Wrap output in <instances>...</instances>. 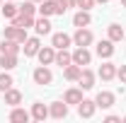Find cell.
Instances as JSON below:
<instances>
[{
	"mask_svg": "<svg viewBox=\"0 0 126 123\" xmlns=\"http://www.w3.org/2000/svg\"><path fill=\"white\" fill-rule=\"evenodd\" d=\"M68 7L63 5L61 0H41V5H39V15L44 17H53V15H63Z\"/></svg>",
	"mask_w": 126,
	"mask_h": 123,
	"instance_id": "obj_1",
	"label": "cell"
},
{
	"mask_svg": "<svg viewBox=\"0 0 126 123\" xmlns=\"http://www.w3.org/2000/svg\"><path fill=\"white\" fill-rule=\"evenodd\" d=\"M2 39H12V41H17V44H24L29 36H27V29L10 24V27H5V29H2Z\"/></svg>",
	"mask_w": 126,
	"mask_h": 123,
	"instance_id": "obj_2",
	"label": "cell"
},
{
	"mask_svg": "<svg viewBox=\"0 0 126 123\" xmlns=\"http://www.w3.org/2000/svg\"><path fill=\"white\" fill-rule=\"evenodd\" d=\"M32 80L36 82V85H41V87H46L53 82V73L48 70V65H39L34 73H32Z\"/></svg>",
	"mask_w": 126,
	"mask_h": 123,
	"instance_id": "obj_3",
	"label": "cell"
},
{
	"mask_svg": "<svg viewBox=\"0 0 126 123\" xmlns=\"http://www.w3.org/2000/svg\"><path fill=\"white\" fill-rule=\"evenodd\" d=\"M94 41V36H92V31L87 29V27H78L75 29V34H73V44L75 46H90Z\"/></svg>",
	"mask_w": 126,
	"mask_h": 123,
	"instance_id": "obj_4",
	"label": "cell"
},
{
	"mask_svg": "<svg viewBox=\"0 0 126 123\" xmlns=\"http://www.w3.org/2000/svg\"><path fill=\"white\" fill-rule=\"evenodd\" d=\"M73 63L80 65V68H85V65L92 63V53L87 51V46H78L75 51H73Z\"/></svg>",
	"mask_w": 126,
	"mask_h": 123,
	"instance_id": "obj_5",
	"label": "cell"
},
{
	"mask_svg": "<svg viewBox=\"0 0 126 123\" xmlns=\"http://www.w3.org/2000/svg\"><path fill=\"white\" fill-rule=\"evenodd\" d=\"M114 101H116V97H114V92H99L97 97H94V104H97V109H111L114 106Z\"/></svg>",
	"mask_w": 126,
	"mask_h": 123,
	"instance_id": "obj_6",
	"label": "cell"
},
{
	"mask_svg": "<svg viewBox=\"0 0 126 123\" xmlns=\"http://www.w3.org/2000/svg\"><path fill=\"white\" fill-rule=\"evenodd\" d=\"M94 111H97V104H94L92 99H82L78 104V116L80 118H92Z\"/></svg>",
	"mask_w": 126,
	"mask_h": 123,
	"instance_id": "obj_7",
	"label": "cell"
},
{
	"mask_svg": "<svg viewBox=\"0 0 126 123\" xmlns=\"http://www.w3.org/2000/svg\"><path fill=\"white\" fill-rule=\"evenodd\" d=\"M94 51H97V56H99V58L109 61L111 56H114V41H111V39H104V41H99V44H97Z\"/></svg>",
	"mask_w": 126,
	"mask_h": 123,
	"instance_id": "obj_8",
	"label": "cell"
},
{
	"mask_svg": "<svg viewBox=\"0 0 126 123\" xmlns=\"http://www.w3.org/2000/svg\"><path fill=\"white\" fill-rule=\"evenodd\" d=\"M29 113H32V118H34V121L44 123V121L48 118V106H46V104H41V101H34Z\"/></svg>",
	"mask_w": 126,
	"mask_h": 123,
	"instance_id": "obj_9",
	"label": "cell"
},
{
	"mask_svg": "<svg viewBox=\"0 0 126 123\" xmlns=\"http://www.w3.org/2000/svg\"><path fill=\"white\" fill-rule=\"evenodd\" d=\"M94 80H97V75H94L92 70H90V68H82V73H80V77H78V85L82 89H92Z\"/></svg>",
	"mask_w": 126,
	"mask_h": 123,
	"instance_id": "obj_10",
	"label": "cell"
},
{
	"mask_svg": "<svg viewBox=\"0 0 126 123\" xmlns=\"http://www.w3.org/2000/svg\"><path fill=\"white\" fill-rule=\"evenodd\" d=\"M36 58H39L41 65H51V63L56 61V48L53 46H41L39 53H36Z\"/></svg>",
	"mask_w": 126,
	"mask_h": 123,
	"instance_id": "obj_11",
	"label": "cell"
},
{
	"mask_svg": "<svg viewBox=\"0 0 126 123\" xmlns=\"http://www.w3.org/2000/svg\"><path fill=\"white\" fill-rule=\"evenodd\" d=\"M70 44H73V36H68L65 31H56L51 36V46L53 48H68Z\"/></svg>",
	"mask_w": 126,
	"mask_h": 123,
	"instance_id": "obj_12",
	"label": "cell"
},
{
	"mask_svg": "<svg viewBox=\"0 0 126 123\" xmlns=\"http://www.w3.org/2000/svg\"><path fill=\"white\" fill-rule=\"evenodd\" d=\"M48 116H51V118H58V121L65 118V116H68V104H65V101H53V104L48 106Z\"/></svg>",
	"mask_w": 126,
	"mask_h": 123,
	"instance_id": "obj_13",
	"label": "cell"
},
{
	"mask_svg": "<svg viewBox=\"0 0 126 123\" xmlns=\"http://www.w3.org/2000/svg\"><path fill=\"white\" fill-rule=\"evenodd\" d=\"M39 48H41L39 36H32V39H27V41H24L22 51H24V56H27V58H32V56H36V53H39Z\"/></svg>",
	"mask_w": 126,
	"mask_h": 123,
	"instance_id": "obj_14",
	"label": "cell"
},
{
	"mask_svg": "<svg viewBox=\"0 0 126 123\" xmlns=\"http://www.w3.org/2000/svg\"><path fill=\"white\" fill-rule=\"evenodd\" d=\"M82 99H85V97H82V87H70V89L65 92V97H63L65 104H75V106H78Z\"/></svg>",
	"mask_w": 126,
	"mask_h": 123,
	"instance_id": "obj_15",
	"label": "cell"
},
{
	"mask_svg": "<svg viewBox=\"0 0 126 123\" xmlns=\"http://www.w3.org/2000/svg\"><path fill=\"white\" fill-rule=\"evenodd\" d=\"M97 75L102 77L104 82H109V80H114V77H116V65H114V63H109V61H107V63H102Z\"/></svg>",
	"mask_w": 126,
	"mask_h": 123,
	"instance_id": "obj_16",
	"label": "cell"
},
{
	"mask_svg": "<svg viewBox=\"0 0 126 123\" xmlns=\"http://www.w3.org/2000/svg\"><path fill=\"white\" fill-rule=\"evenodd\" d=\"M29 118H32L29 111H24V109H19V106H12V111H10V121L12 123H27Z\"/></svg>",
	"mask_w": 126,
	"mask_h": 123,
	"instance_id": "obj_17",
	"label": "cell"
},
{
	"mask_svg": "<svg viewBox=\"0 0 126 123\" xmlns=\"http://www.w3.org/2000/svg\"><path fill=\"white\" fill-rule=\"evenodd\" d=\"M80 73H82V68L75 65V63H70V65H65V68H63V77H65L68 82H78Z\"/></svg>",
	"mask_w": 126,
	"mask_h": 123,
	"instance_id": "obj_18",
	"label": "cell"
},
{
	"mask_svg": "<svg viewBox=\"0 0 126 123\" xmlns=\"http://www.w3.org/2000/svg\"><path fill=\"white\" fill-rule=\"evenodd\" d=\"M34 29H36V34L39 36H46V34H51V22H48V17H39V19H34Z\"/></svg>",
	"mask_w": 126,
	"mask_h": 123,
	"instance_id": "obj_19",
	"label": "cell"
},
{
	"mask_svg": "<svg viewBox=\"0 0 126 123\" xmlns=\"http://www.w3.org/2000/svg\"><path fill=\"white\" fill-rule=\"evenodd\" d=\"M5 104H7V106H19V104H22V92L15 89V87H10V89L5 92Z\"/></svg>",
	"mask_w": 126,
	"mask_h": 123,
	"instance_id": "obj_20",
	"label": "cell"
},
{
	"mask_svg": "<svg viewBox=\"0 0 126 123\" xmlns=\"http://www.w3.org/2000/svg\"><path fill=\"white\" fill-rule=\"evenodd\" d=\"M0 10H2V15L7 17V19H12V17L19 15V5H15V0H5L0 5Z\"/></svg>",
	"mask_w": 126,
	"mask_h": 123,
	"instance_id": "obj_21",
	"label": "cell"
},
{
	"mask_svg": "<svg viewBox=\"0 0 126 123\" xmlns=\"http://www.w3.org/2000/svg\"><path fill=\"white\" fill-rule=\"evenodd\" d=\"M0 68L2 70L17 68V53H0Z\"/></svg>",
	"mask_w": 126,
	"mask_h": 123,
	"instance_id": "obj_22",
	"label": "cell"
},
{
	"mask_svg": "<svg viewBox=\"0 0 126 123\" xmlns=\"http://www.w3.org/2000/svg\"><path fill=\"white\" fill-rule=\"evenodd\" d=\"M19 51H22V44H17V41H12V39H2L0 53H17V56H19Z\"/></svg>",
	"mask_w": 126,
	"mask_h": 123,
	"instance_id": "obj_23",
	"label": "cell"
},
{
	"mask_svg": "<svg viewBox=\"0 0 126 123\" xmlns=\"http://www.w3.org/2000/svg\"><path fill=\"white\" fill-rule=\"evenodd\" d=\"M34 19L36 17H29V15H22L19 12L17 17H12V24L15 27H22V29H29V27H34Z\"/></svg>",
	"mask_w": 126,
	"mask_h": 123,
	"instance_id": "obj_24",
	"label": "cell"
},
{
	"mask_svg": "<svg viewBox=\"0 0 126 123\" xmlns=\"http://www.w3.org/2000/svg\"><path fill=\"white\" fill-rule=\"evenodd\" d=\"M56 65H61V68H65V65H70L73 63V53H68V48H58V53H56Z\"/></svg>",
	"mask_w": 126,
	"mask_h": 123,
	"instance_id": "obj_25",
	"label": "cell"
},
{
	"mask_svg": "<svg viewBox=\"0 0 126 123\" xmlns=\"http://www.w3.org/2000/svg\"><path fill=\"white\" fill-rule=\"evenodd\" d=\"M90 22H92L90 10H80L78 15L73 17V24H75V27H90Z\"/></svg>",
	"mask_w": 126,
	"mask_h": 123,
	"instance_id": "obj_26",
	"label": "cell"
},
{
	"mask_svg": "<svg viewBox=\"0 0 126 123\" xmlns=\"http://www.w3.org/2000/svg\"><path fill=\"white\" fill-rule=\"evenodd\" d=\"M107 34H109V39L114 41V44H116V41H121V39L126 36V34H124V29H121L119 24H109V27H107Z\"/></svg>",
	"mask_w": 126,
	"mask_h": 123,
	"instance_id": "obj_27",
	"label": "cell"
},
{
	"mask_svg": "<svg viewBox=\"0 0 126 123\" xmlns=\"http://www.w3.org/2000/svg\"><path fill=\"white\" fill-rule=\"evenodd\" d=\"M15 85V80H12V75H10V70H5V73H0V92L5 94L10 87Z\"/></svg>",
	"mask_w": 126,
	"mask_h": 123,
	"instance_id": "obj_28",
	"label": "cell"
},
{
	"mask_svg": "<svg viewBox=\"0 0 126 123\" xmlns=\"http://www.w3.org/2000/svg\"><path fill=\"white\" fill-rule=\"evenodd\" d=\"M36 10H39V7L34 5V0H27L24 5H19V12H22V15H29V17L36 15Z\"/></svg>",
	"mask_w": 126,
	"mask_h": 123,
	"instance_id": "obj_29",
	"label": "cell"
},
{
	"mask_svg": "<svg viewBox=\"0 0 126 123\" xmlns=\"http://www.w3.org/2000/svg\"><path fill=\"white\" fill-rule=\"evenodd\" d=\"M78 7H80V10H92L94 0H78Z\"/></svg>",
	"mask_w": 126,
	"mask_h": 123,
	"instance_id": "obj_30",
	"label": "cell"
},
{
	"mask_svg": "<svg viewBox=\"0 0 126 123\" xmlns=\"http://www.w3.org/2000/svg\"><path fill=\"white\" fill-rule=\"evenodd\" d=\"M116 77L121 80V85H126V65H121V68H116Z\"/></svg>",
	"mask_w": 126,
	"mask_h": 123,
	"instance_id": "obj_31",
	"label": "cell"
},
{
	"mask_svg": "<svg viewBox=\"0 0 126 123\" xmlns=\"http://www.w3.org/2000/svg\"><path fill=\"white\" fill-rule=\"evenodd\" d=\"M104 123H121V116H107Z\"/></svg>",
	"mask_w": 126,
	"mask_h": 123,
	"instance_id": "obj_32",
	"label": "cell"
},
{
	"mask_svg": "<svg viewBox=\"0 0 126 123\" xmlns=\"http://www.w3.org/2000/svg\"><path fill=\"white\" fill-rule=\"evenodd\" d=\"M65 7H78V0H61Z\"/></svg>",
	"mask_w": 126,
	"mask_h": 123,
	"instance_id": "obj_33",
	"label": "cell"
},
{
	"mask_svg": "<svg viewBox=\"0 0 126 123\" xmlns=\"http://www.w3.org/2000/svg\"><path fill=\"white\" fill-rule=\"evenodd\" d=\"M94 2H109V0H94Z\"/></svg>",
	"mask_w": 126,
	"mask_h": 123,
	"instance_id": "obj_34",
	"label": "cell"
},
{
	"mask_svg": "<svg viewBox=\"0 0 126 123\" xmlns=\"http://www.w3.org/2000/svg\"><path fill=\"white\" fill-rule=\"evenodd\" d=\"M121 5H124V7H126V0H121Z\"/></svg>",
	"mask_w": 126,
	"mask_h": 123,
	"instance_id": "obj_35",
	"label": "cell"
},
{
	"mask_svg": "<svg viewBox=\"0 0 126 123\" xmlns=\"http://www.w3.org/2000/svg\"><path fill=\"white\" fill-rule=\"evenodd\" d=\"M121 123H126V116H124V118H121Z\"/></svg>",
	"mask_w": 126,
	"mask_h": 123,
	"instance_id": "obj_36",
	"label": "cell"
},
{
	"mask_svg": "<svg viewBox=\"0 0 126 123\" xmlns=\"http://www.w3.org/2000/svg\"><path fill=\"white\" fill-rule=\"evenodd\" d=\"M34 2H41V0H34Z\"/></svg>",
	"mask_w": 126,
	"mask_h": 123,
	"instance_id": "obj_37",
	"label": "cell"
},
{
	"mask_svg": "<svg viewBox=\"0 0 126 123\" xmlns=\"http://www.w3.org/2000/svg\"><path fill=\"white\" fill-rule=\"evenodd\" d=\"M0 5H2V0H0Z\"/></svg>",
	"mask_w": 126,
	"mask_h": 123,
	"instance_id": "obj_38",
	"label": "cell"
}]
</instances>
